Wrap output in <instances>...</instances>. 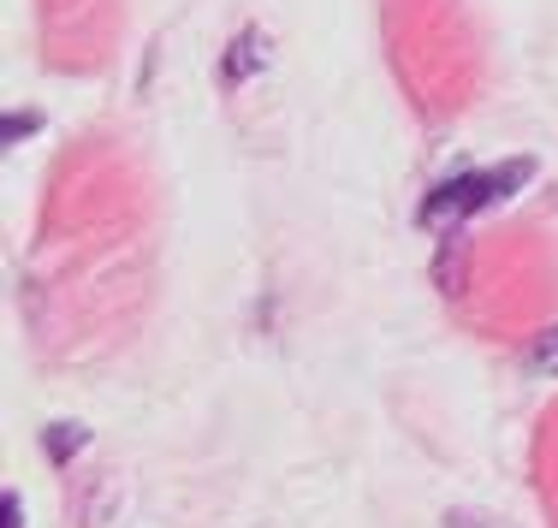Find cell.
<instances>
[{
	"mask_svg": "<svg viewBox=\"0 0 558 528\" xmlns=\"http://www.w3.org/2000/svg\"><path fill=\"white\" fill-rule=\"evenodd\" d=\"M529 173H535V161H505V167H494V173H458V179H446L440 191L422 202V220H428V226H451V220L475 214V208H494Z\"/></svg>",
	"mask_w": 558,
	"mask_h": 528,
	"instance_id": "1",
	"label": "cell"
},
{
	"mask_svg": "<svg viewBox=\"0 0 558 528\" xmlns=\"http://www.w3.org/2000/svg\"><path fill=\"white\" fill-rule=\"evenodd\" d=\"M262 60H268V54H262V30H244V36L232 42V54H226V84H244V77L256 72Z\"/></svg>",
	"mask_w": 558,
	"mask_h": 528,
	"instance_id": "2",
	"label": "cell"
},
{
	"mask_svg": "<svg viewBox=\"0 0 558 528\" xmlns=\"http://www.w3.org/2000/svg\"><path fill=\"white\" fill-rule=\"evenodd\" d=\"M523 368H529V380H558V327L535 333V345L523 351Z\"/></svg>",
	"mask_w": 558,
	"mask_h": 528,
	"instance_id": "3",
	"label": "cell"
},
{
	"mask_svg": "<svg viewBox=\"0 0 558 528\" xmlns=\"http://www.w3.org/2000/svg\"><path fill=\"white\" fill-rule=\"evenodd\" d=\"M43 445H48V457H72L77 445H84V428H77V421H60V428L43 433Z\"/></svg>",
	"mask_w": 558,
	"mask_h": 528,
	"instance_id": "4",
	"label": "cell"
},
{
	"mask_svg": "<svg viewBox=\"0 0 558 528\" xmlns=\"http://www.w3.org/2000/svg\"><path fill=\"white\" fill-rule=\"evenodd\" d=\"M440 285L458 297V237H446V261H440Z\"/></svg>",
	"mask_w": 558,
	"mask_h": 528,
	"instance_id": "5",
	"label": "cell"
},
{
	"mask_svg": "<svg viewBox=\"0 0 558 528\" xmlns=\"http://www.w3.org/2000/svg\"><path fill=\"white\" fill-rule=\"evenodd\" d=\"M7 528H24V499L7 493Z\"/></svg>",
	"mask_w": 558,
	"mask_h": 528,
	"instance_id": "6",
	"label": "cell"
}]
</instances>
